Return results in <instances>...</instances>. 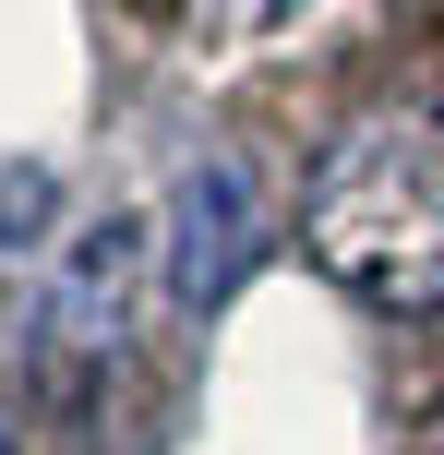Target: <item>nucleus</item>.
Returning a JSON list of instances; mask_svg holds the SVG:
<instances>
[{"label": "nucleus", "instance_id": "nucleus-1", "mask_svg": "<svg viewBox=\"0 0 444 455\" xmlns=\"http://www.w3.org/2000/svg\"><path fill=\"white\" fill-rule=\"evenodd\" d=\"M312 264L336 275L373 312H444V132L432 120H384V132H349L325 168H312L301 204Z\"/></svg>", "mask_w": 444, "mask_h": 455}, {"label": "nucleus", "instance_id": "nucleus-2", "mask_svg": "<svg viewBox=\"0 0 444 455\" xmlns=\"http://www.w3.org/2000/svg\"><path fill=\"white\" fill-rule=\"evenodd\" d=\"M253 240H264L253 168L240 156H192L181 192H168V299H181V312H216V299L253 275Z\"/></svg>", "mask_w": 444, "mask_h": 455}, {"label": "nucleus", "instance_id": "nucleus-3", "mask_svg": "<svg viewBox=\"0 0 444 455\" xmlns=\"http://www.w3.org/2000/svg\"><path fill=\"white\" fill-rule=\"evenodd\" d=\"M133 251H144V228H133V216L85 228V251H72V299H61V336H72V347H109V336H120V288H133Z\"/></svg>", "mask_w": 444, "mask_h": 455}, {"label": "nucleus", "instance_id": "nucleus-4", "mask_svg": "<svg viewBox=\"0 0 444 455\" xmlns=\"http://www.w3.org/2000/svg\"><path fill=\"white\" fill-rule=\"evenodd\" d=\"M0 455H12V408H0Z\"/></svg>", "mask_w": 444, "mask_h": 455}]
</instances>
